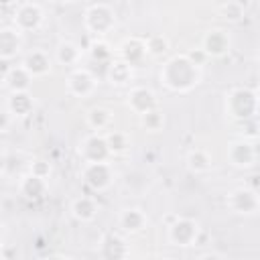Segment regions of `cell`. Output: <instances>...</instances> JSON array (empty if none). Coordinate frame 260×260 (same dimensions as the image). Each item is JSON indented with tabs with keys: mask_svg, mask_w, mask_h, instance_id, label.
I'll return each mask as SVG.
<instances>
[{
	"mask_svg": "<svg viewBox=\"0 0 260 260\" xmlns=\"http://www.w3.org/2000/svg\"><path fill=\"white\" fill-rule=\"evenodd\" d=\"M144 43H146V53H148V55H154V57L162 55V53L169 49V41L162 39V37H150V39L144 41Z\"/></svg>",
	"mask_w": 260,
	"mask_h": 260,
	"instance_id": "obj_26",
	"label": "cell"
},
{
	"mask_svg": "<svg viewBox=\"0 0 260 260\" xmlns=\"http://www.w3.org/2000/svg\"><path fill=\"white\" fill-rule=\"evenodd\" d=\"M114 26V12L106 4H93L85 12V28L93 35H106Z\"/></svg>",
	"mask_w": 260,
	"mask_h": 260,
	"instance_id": "obj_5",
	"label": "cell"
},
{
	"mask_svg": "<svg viewBox=\"0 0 260 260\" xmlns=\"http://www.w3.org/2000/svg\"><path fill=\"white\" fill-rule=\"evenodd\" d=\"M120 223L128 232H138L144 225V215H142L140 209H124L122 215H120Z\"/></svg>",
	"mask_w": 260,
	"mask_h": 260,
	"instance_id": "obj_21",
	"label": "cell"
},
{
	"mask_svg": "<svg viewBox=\"0 0 260 260\" xmlns=\"http://www.w3.org/2000/svg\"><path fill=\"white\" fill-rule=\"evenodd\" d=\"M95 87V79L91 77V73L87 69H73L67 77V91L77 95V98H83V95H89Z\"/></svg>",
	"mask_w": 260,
	"mask_h": 260,
	"instance_id": "obj_9",
	"label": "cell"
},
{
	"mask_svg": "<svg viewBox=\"0 0 260 260\" xmlns=\"http://www.w3.org/2000/svg\"><path fill=\"white\" fill-rule=\"evenodd\" d=\"M169 238L177 246H189L197 238V223L191 221V219H177L169 228Z\"/></svg>",
	"mask_w": 260,
	"mask_h": 260,
	"instance_id": "obj_12",
	"label": "cell"
},
{
	"mask_svg": "<svg viewBox=\"0 0 260 260\" xmlns=\"http://www.w3.org/2000/svg\"><path fill=\"white\" fill-rule=\"evenodd\" d=\"M228 158L234 167H252L256 160V148L248 140H236L228 148Z\"/></svg>",
	"mask_w": 260,
	"mask_h": 260,
	"instance_id": "obj_11",
	"label": "cell"
},
{
	"mask_svg": "<svg viewBox=\"0 0 260 260\" xmlns=\"http://www.w3.org/2000/svg\"><path fill=\"white\" fill-rule=\"evenodd\" d=\"M22 32L12 24V26H2L0 30V59L10 61L20 53L22 47Z\"/></svg>",
	"mask_w": 260,
	"mask_h": 260,
	"instance_id": "obj_8",
	"label": "cell"
},
{
	"mask_svg": "<svg viewBox=\"0 0 260 260\" xmlns=\"http://www.w3.org/2000/svg\"><path fill=\"white\" fill-rule=\"evenodd\" d=\"M256 98H258V102H260V87L256 89Z\"/></svg>",
	"mask_w": 260,
	"mask_h": 260,
	"instance_id": "obj_31",
	"label": "cell"
},
{
	"mask_svg": "<svg viewBox=\"0 0 260 260\" xmlns=\"http://www.w3.org/2000/svg\"><path fill=\"white\" fill-rule=\"evenodd\" d=\"M140 124H142L146 130L156 132V130H160V128H162L165 118H162V114L154 108V110H150V112H146V114H142V116H140Z\"/></svg>",
	"mask_w": 260,
	"mask_h": 260,
	"instance_id": "obj_25",
	"label": "cell"
},
{
	"mask_svg": "<svg viewBox=\"0 0 260 260\" xmlns=\"http://www.w3.org/2000/svg\"><path fill=\"white\" fill-rule=\"evenodd\" d=\"M187 162H189V169L195 171V173H203V171H207V169L211 167V158H209V154H207L205 150H199V148L189 152Z\"/></svg>",
	"mask_w": 260,
	"mask_h": 260,
	"instance_id": "obj_23",
	"label": "cell"
},
{
	"mask_svg": "<svg viewBox=\"0 0 260 260\" xmlns=\"http://www.w3.org/2000/svg\"><path fill=\"white\" fill-rule=\"evenodd\" d=\"M128 106L132 108V112H136L138 116L150 112L156 108V98L150 89L146 87H134L130 93H128Z\"/></svg>",
	"mask_w": 260,
	"mask_h": 260,
	"instance_id": "obj_13",
	"label": "cell"
},
{
	"mask_svg": "<svg viewBox=\"0 0 260 260\" xmlns=\"http://www.w3.org/2000/svg\"><path fill=\"white\" fill-rule=\"evenodd\" d=\"M71 211H73V215L77 217V219H81V221H89V219H93V215H95V203H93V199L91 197H77L73 203H71Z\"/></svg>",
	"mask_w": 260,
	"mask_h": 260,
	"instance_id": "obj_18",
	"label": "cell"
},
{
	"mask_svg": "<svg viewBox=\"0 0 260 260\" xmlns=\"http://www.w3.org/2000/svg\"><path fill=\"white\" fill-rule=\"evenodd\" d=\"M43 22V8L37 2H22L18 6H14V16H12V24L20 30V32H28V30H37Z\"/></svg>",
	"mask_w": 260,
	"mask_h": 260,
	"instance_id": "obj_3",
	"label": "cell"
},
{
	"mask_svg": "<svg viewBox=\"0 0 260 260\" xmlns=\"http://www.w3.org/2000/svg\"><path fill=\"white\" fill-rule=\"evenodd\" d=\"M79 55H81V51H79V47L77 45H73V43H61L59 47H57V51H55V59L61 63V65H75L77 61H79Z\"/></svg>",
	"mask_w": 260,
	"mask_h": 260,
	"instance_id": "obj_19",
	"label": "cell"
},
{
	"mask_svg": "<svg viewBox=\"0 0 260 260\" xmlns=\"http://www.w3.org/2000/svg\"><path fill=\"white\" fill-rule=\"evenodd\" d=\"M258 98L256 91L250 89H234L228 100H225V112L236 118V120H246L250 116H254L256 108H258Z\"/></svg>",
	"mask_w": 260,
	"mask_h": 260,
	"instance_id": "obj_2",
	"label": "cell"
},
{
	"mask_svg": "<svg viewBox=\"0 0 260 260\" xmlns=\"http://www.w3.org/2000/svg\"><path fill=\"white\" fill-rule=\"evenodd\" d=\"M53 2H59V4H65V2H71V0H53Z\"/></svg>",
	"mask_w": 260,
	"mask_h": 260,
	"instance_id": "obj_30",
	"label": "cell"
},
{
	"mask_svg": "<svg viewBox=\"0 0 260 260\" xmlns=\"http://www.w3.org/2000/svg\"><path fill=\"white\" fill-rule=\"evenodd\" d=\"M22 65L26 67V71H28L32 77H43V75H47V73L51 71V59H49V55H47L45 51H41V49L30 51V53L24 57Z\"/></svg>",
	"mask_w": 260,
	"mask_h": 260,
	"instance_id": "obj_16",
	"label": "cell"
},
{
	"mask_svg": "<svg viewBox=\"0 0 260 260\" xmlns=\"http://www.w3.org/2000/svg\"><path fill=\"white\" fill-rule=\"evenodd\" d=\"M203 51H205V55H211V57H219V55L228 53L230 51V37H228V32L219 30V28L209 30L203 37Z\"/></svg>",
	"mask_w": 260,
	"mask_h": 260,
	"instance_id": "obj_14",
	"label": "cell"
},
{
	"mask_svg": "<svg viewBox=\"0 0 260 260\" xmlns=\"http://www.w3.org/2000/svg\"><path fill=\"white\" fill-rule=\"evenodd\" d=\"M160 81L173 91H189L199 83V69L189 55H177L162 65Z\"/></svg>",
	"mask_w": 260,
	"mask_h": 260,
	"instance_id": "obj_1",
	"label": "cell"
},
{
	"mask_svg": "<svg viewBox=\"0 0 260 260\" xmlns=\"http://www.w3.org/2000/svg\"><path fill=\"white\" fill-rule=\"evenodd\" d=\"M79 154L85 158V162H102L106 160L110 152L108 148V142H106V136H100V134H93V136H87L81 144H79Z\"/></svg>",
	"mask_w": 260,
	"mask_h": 260,
	"instance_id": "obj_7",
	"label": "cell"
},
{
	"mask_svg": "<svg viewBox=\"0 0 260 260\" xmlns=\"http://www.w3.org/2000/svg\"><path fill=\"white\" fill-rule=\"evenodd\" d=\"M83 177H85V183L91 189L104 191L112 183V169H110V165L106 160H102V162H85Z\"/></svg>",
	"mask_w": 260,
	"mask_h": 260,
	"instance_id": "obj_6",
	"label": "cell"
},
{
	"mask_svg": "<svg viewBox=\"0 0 260 260\" xmlns=\"http://www.w3.org/2000/svg\"><path fill=\"white\" fill-rule=\"evenodd\" d=\"M32 81V75L26 71V67L20 65H8V61H2V87L10 91H28Z\"/></svg>",
	"mask_w": 260,
	"mask_h": 260,
	"instance_id": "obj_4",
	"label": "cell"
},
{
	"mask_svg": "<svg viewBox=\"0 0 260 260\" xmlns=\"http://www.w3.org/2000/svg\"><path fill=\"white\" fill-rule=\"evenodd\" d=\"M6 108L14 118L28 116L32 112V98L28 95V91H10L6 100Z\"/></svg>",
	"mask_w": 260,
	"mask_h": 260,
	"instance_id": "obj_17",
	"label": "cell"
},
{
	"mask_svg": "<svg viewBox=\"0 0 260 260\" xmlns=\"http://www.w3.org/2000/svg\"><path fill=\"white\" fill-rule=\"evenodd\" d=\"M0 2H2V6H4V8H8V6H16V2H18V0H0Z\"/></svg>",
	"mask_w": 260,
	"mask_h": 260,
	"instance_id": "obj_29",
	"label": "cell"
},
{
	"mask_svg": "<svg viewBox=\"0 0 260 260\" xmlns=\"http://www.w3.org/2000/svg\"><path fill=\"white\" fill-rule=\"evenodd\" d=\"M87 124L93 130H106L112 124V114L108 110H104V108H93L87 114Z\"/></svg>",
	"mask_w": 260,
	"mask_h": 260,
	"instance_id": "obj_22",
	"label": "cell"
},
{
	"mask_svg": "<svg viewBox=\"0 0 260 260\" xmlns=\"http://www.w3.org/2000/svg\"><path fill=\"white\" fill-rule=\"evenodd\" d=\"M30 171L35 173V175H39V177H49V173H51V165L47 162V160H35L32 165H30Z\"/></svg>",
	"mask_w": 260,
	"mask_h": 260,
	"instance_id": "obj_28",
	"label": "cell"
},
{
	"mask_svg": "<svg viewBox=\"0 0 260 260\" xmlns=\"http://www.w3.org/2000/svg\"><path fill=\"white\" fill-rule=\"evenodd\" d=\"M18 189H20V193H22L24 197H28V199H39V197H43L45 191H47V179L35 175L32 171H28L26 175L20 177Z\"/></svg>",
	"mask_w": 260,
	"mask_h": 260,
	"instance_id": "obj_15",
	"label": "cell"
},
{
	"mask_svg": "<svg viewBox=\"0 0 260 260\" xmlns=\"http://www.w3.org/2000/svg\"><path fill=\"white\" fill-rule=\"evenodd\" d=\"M108 77H110L112 83H118V85L130 81V77H132L130 63H126V61H116V63H112L110 69H108Z\"/></svg>",
	"mask_w": 260,
	"mask_h": 260,
	"instance_id": "obj_20",
	"label": "cell"
},
{
	"mask_svg": "<svg viewBox=\"0 0 260 260\" xmlns=\"http://www.w3.org/2000/svg\"><path fill=\"white\" fill-rule=\"evenodd\" d=\"M228 203L236 213H254L260 205V199L254 191L242 187V189H236V191L230 193Z\"/></svg>",
	"mask_w": 260,
	"mask_h": 260,
	"instance_id": "obj_10",
	"label": "cell"
},
{
	"mask_svg": "<svg viewBox=\"0 0 260 260\" xmlns=\"http://www.w3.org/2000/svg\"><path fill=\"white\" fill-rule=\"evenodd\" d=\"M242 14H244V8H242V4H238V2H225V4L221 6V16H223L225 20H240Z\"/></svg>",
	"mask_w": 260,
	"mask_h": 260,
	"instance_id": "obj_27",
	"label": "cell"
},
{
	"mask_svg": "<svg viewBox=\"0 0 260 260\" xmlns=\"http://www.w3.org/2000/svg\"><path fill=\"white\" fill-rule=\"evenodd\" d=\"M104 136H106V142H108L110 152L120 154V152H124V150L128 148V136H126V134L114 130V132H108V134H104Z\"/></svg>",
	"mask_w": 260,
	"mask_h": 260,
	"instance_id": "obj_24",
	"label": "cell"
}]
</instances>
